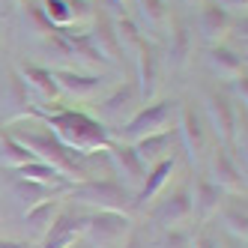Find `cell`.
<instances>
[{"label": "cell", "mask_w": 248, "mask_h": 248, "mask_svg": "<svg viewBox=\"0 0 248 248\" xmlns=\"http://www.w3.org/2000/svg\"><path fill=\"white\" fill-rule=\"evenodd\" d=\"M6 135H12L18 144L36 158V162H45L54 170H60L69 183H78V180H90V155H81L75 150H69L66 144L54 138L42 120H36L33 114H18L9 120Z\"/></svg>", "instance_id": "1"}, {"label": "cell", "mask_w": 248, "mask_h": 248, "mask_svg": "<svg viewBox=\"0 0 248 248\" xmlns=\"http://www.w3.org/2000/svg\"><path fill=\"white\" fill-rule=\"evenodd\" d=\"M27 114H33L36 120H42L45 126L54 132V138L60 144H66L69 150H75L81 155H93V153H105L114 144V135L102 126V123L84 111H72V108H30Z\"/></svg>", "instance_id": "2"}, {"label": "cell", "mask_w": 248, "mask_h": 248, "mask_svg": "<svg viewBox=\"0 0 248 248\" xmlns=\"http://www.w3.org/2000/svg\"><path fill=\"white\" fill-rule=\"evenodd\" d=\"M63 203L81 206L87 212H99V209H114V212H129L132 206V194L123 188L114 176H90V180H78L69 183L63 188Z\"/></svg>", "instance_id": "3"}, {"label": "cell", "mask_w": 248, "mask_h": 248, "mask_svg": "<svg viewBox=\"0 0 248 248\" xmlns=\"http://www.w3.org/2000/svg\"><path fill=\"white\" fill-rule=\"evenodd\" d=\"M176 111H180V102L176 99H158V102H147L135 111V117L126 126L117 129L114 140L123 144H135V140L147 138V135H158V132H170L176 126Z\"/></svg>", "instance_id": "4"}, {"label": "cell", "mask_w": 248, "mask_h": 248, "mask_svg": "<svg viewBox=\"0 0 248 248\" xmlns=\"http://www.w3.org/2000/svg\"><path fill=\"white\" fill-rule=\"evenodd\" d=\"M135 230L129 212H114V209H99L87 212V224L81 230V239H87L93 248H114L123 245L126 236Z\"/></svg>", "instance_id": "5"}, {"label": "cell", "mask_w": 248, "mask_h": 248, "mask_svg": "<svg viewBox=\"0 0 248 248\" xmlns=\"http://www.w3.org/2000/svg\"><path fill=\"white\" fill-rule=\"evenodd\" d=\"M140 105H144V102H140L138 87H135L132 81H123L120 87H114V90L99 102V117H96V120L114 135V129L126 126V123L135 117V111L140 108Z\"/></svg>", "instance_id": "6"}, {"label": "cell", "mask_w": 248, "mask_h": 248, "mask_svg": "<svg viewBox=\"0 0 248 248\" xmlns=\"http://www.w3.org/2000/svg\"><path fill=\"white\" fill-rule=\"evenodd\" d=\"M39 15L48 30H72L84 21H93V0H42Z\"/></svg>", "instance_id": "7"}, {"label": "cell", "mask_w": 248, "mask_h": 248, "mask_svg": "<svg viewBox=\"0 0 248 248\" xmlns=\"http://www.w3.org/2000/svg\"><path fill=\"white\" fill-rule=\"evenodd\" d=\"M105 153H108V162L114 168V176H120L117 183L135 198V194L140 191V186H144V180H147V165L138 158L135 147L132 144H123V140H114Z\"/></svg>", "instance_id": "8"}, {"label": "cell", "mask_w": 248, "mask_h": 248, "mask_svg": "<svg viewBox=\"0 0 248 248\" xmlns=\"http://www.w3.org/2000/svg\"><path fill=\"white\" fill-rule=\"evenodd\" d=\"M135 63H138V93L140 102H153L158 93V81H162V51L153 39H140L135 48Z\"/></svg>", "instance_id": "9"}, {"label": "cell", "mask_w": 248, "mask_h": 248, "mask_svg": "<svg viewBox=\"0 0 248 248\" xmlns=\"http://www.w3.org/2000/svg\"><path fill=\"white\" fill-rule=\"evenodd\" d=\"M206 165H209L206 180L216 183L224 194H245V170L236 165V158L230 155L227 147H221V144L212 147Z\"/></svg>", "instance_id": "10"}, {"label": "cell", "mask_w": 248, "mask_h": 248, "mask_svg": "<svg viewBox=\"0 0 248 248\" xmlns=\"http://www.w3.org/2000/svg\"><path fill=\"white\" fill-rule=\"evenodd\" d=\"M176 138L183 140V147L188 153L191 162H201V158L209 153V132L203 129L201 114L191 108V105L180 102V111H176V126H173Z\"/></svg>", "instance_id": "11"}, {"label": "cell", "mask_w": 248, "mask_h": 248, "mask_svg": "<svg viewBox=\"0 0 248 248\" xmlns=\"http://www.w3.org/2000/svg\"><path fill=\"white\" fill-rule=\"evenodd\" d=\"M206 120H209V129H212V135H216L218 144L230 147V140H233V135H236V126H239L236 105L230 102L224 93L209 90L206 93Z\"/></svg>", "instance_id": "12"}, {"label": "cell", "mask_w": 248, "mask_h": 248, "mask_svg": "<svg viewBox=\"0 0 248 248\" xmlns=\"http://www.w3.org/2000/svg\"><path fill=\"white\" fill-rule=\"evenodd\" d=\"M191 218V191L188 188H176L170 194H165L162 201H155V206L150 209V224L158 230L168 227H183Z\"/></svg>", "instance_id": "13"}, {"label": "cell", "mask_w": 248, "mask_h": 248, "mask_svg": "<svg viewBox=\"0 0 248 248\" xmlns=\"http://www.w3.org/2000/svg\"><path fill=\"white\" fill-rule=\"evenodd\" d=\"M203 60H206L209 72L216 75V78L233 81V78L245 75V54H239L236 48H230V45H224V42H218V45H209Z\"/></svg>", "instance_id": "14"}, {"label": "cell", "mask_w": 248, "mask_h": 248, "mask_svg": "<svg viewBox=\"0 0 248 248\" xmlns=\"http://www.w3.org/2000/svg\"><path fill=\"white\" fill-rule=\"evenodd\" d=\"M54 81L60 87V93L75 99H93L105 87L102 75H87V72H78V69H54Z\"/></svg>", "instance_id": "15"}, {"label": "cell", "mask_w": 248, "mask_h": 248, "mask_svg": "<svg viewBox=\"0 0 248 248\" xmlns=\"http://www.w3.org/2000/svg\"><path fill=\"white\" fill-rule=\"evenodd\" d=\"M93 27L87 30V36H90V42L99 48V54L105 57V63H117L120 60V42H117V30H114V18L108 12H99L96 9V15H93V21H90Z\"/></svg>", "instance_id": "16"}, {"label": "cell", "mask_w": 248, "mask_h": 248, "mask_svg": "<svg viewBox=\"0 0 248 248\" xmlns=\"http://www.w3.org/2000/svg\"><path fill=\"white\" fill-rule=\"evenodd\" d=\"M224 201V191L216 186V183H209L206 176H198L194 180V191H191V216H198L203 224L216 218V212Z\"/></svg>", "instance_id": "17"}, {"label": "cell", "mask_w": 248, "mask_h": 248, "mask_svg": "<svg viewBox=\"0 0 248 248\" xmlns=\"http://www.w3.org/2000/svg\"><path fill=\"white\" fill-rule=\"evenodd\" d=\"M216 218H221L224 230L233 239H248V212H245V194H224V201L216 212Z\"/></svg>", "instance_id": "18"}, {"label": "cell", "mask_w": 248, "mask_h": 248, "mask_svg": "<svg viewBox=\"0 0 248 248\" xmlns=\"http://www.w3.org/2000/svg\"><path fill=\"white\" fill-rule=\"evenodd\" d=\"M173 170H176V158L173 155L170 158H162L158 165H153L147 170V180H144V186H140V191L132 198V206H147L150 201H155L158 194H162V188L170 183Z\"/></svg>", "instance_id": "19"}, {"label": "cell", "mask_w": 248, "mask_h": 248, "mask_svg": "<svg viewBox=\"0 0 248 248\" xmlns=\"http://www.w3.org/2000/svg\"><path fill=\"white\" fill-rule=\"evenodd\" d=\"M168 33H170V45L165 51V60L170 69H183L191 57V33H188V24L180 18V15H173L168 18Z\"/></svg>", "instance_id": "20"}, {"label": "cell", "mask_w": 248, "mask_h": 248, "mask_svg": "<svg viewBox=\"0 0 248 248\" xmlns=\"http://www.w3.org/2000/svg\"><path fill=\"white\" fill-rule=\"evenodd\" d=\"M198 30L206 45H218L224 42V36L230 33V15L216 6V3H201V12H198Z\"/></svg>", "instance_id": "21"}, {"label": "cell", "mask_w": 248, "mask_h": 248, "mask_svg": "<svg viewBox=\"0 0 248 248\" xmlns=\"http://www.w3.org/2000/svg\"><path fill=\"white\" fill-rule=\"evenodd\" d=\"M60 206H63V201L48 198V201H42V203H36V206L24 209V227H27V236H30V239H36V242H42V239L48 236L51 224H54Z\"/></svg>", "instance_id": "22"}, {"label": "cell", "mask_w": 248, "mask_h": 248, "mask_svg": "<svg viewBox=\"0 0 248 248\" xmlns=\"http://www.w3.org/2000/svg\"><path fill=\"white\" fill-rule=\"evenodd\" d=\"M173 144H176V132L170 129V132H158V135H147V138H140V140H135V153H138V158L147 165V170L153 168V165H158L162 158H170L173 153Z\"/></svg>", "instance_id": "23"}, {"label": "cell", "mask_w": 248, "mask_h": 248, "mask_svg": "<svg viewBox=\"0 0 248 248\" xmlns=\"http://www.w3.org/2000/svg\"><path fill=\"white\" fill-rule=\"evenodd\" d=\"M18 81H21V87L36 93L42 102L60 99V87L54 81V72L45 66H18Z\"/></svg>", "instance_id": "24"}, {"label": "cell", "mask_w": 248, "mask_h": 248, "mask_svg": "<svg viewBox=\"0 0 248 248\" xmlns=\"http://www.w3.org/2000/svg\"><path fill=\"white\" fill-rule=\"evenodd\" d=\"M57 188H51V186H42V183H33V180H21V176H15L12 180V198L18 201L24 209H30V206H36V203H42V201H48V198H57Z\"/></svg>", "instance_id": "25"}, {"label": "cell", "mask_w": 248, "mask_h": 248, "mask_svg": "<svg viewBox=\"0 0 248 248\" xmlns=\"http://www.w3.org/2000/svg\"><path fill=\"white\" fill-rule=\"evenodd\" d=\"M15 176H21V180H33V183H42V186H51V188H57L60 194L69 186L66 176L60 170H54L51 165H45V162H30V165H24V168L15 170Z\"/></svg>", "instance_id": "26"}, {"label": "cell", "mask_w": 248, "mask_h": 248, "mask_svg": "<svg viewBox=\"0 0 248 248\" xmlns=\"http://www.w3.org/2000/svg\"><path fill=\"white\" fill-rule=\"evenodd\" d=\"M0 162H3L9 170H18V168H24V165H30V162H36L18 140H15L12 135H0Z\"/></svg>", "instance_id": "27"}, {"label": "cell", "mask_w": 248, "mask_h": 248, "mask_svg": "<svg viewBox=\"0 0 248 248\" xmlns=\"http://www.w3.org/2000/svg\"><path fill=\"white\" fill-rule=\"evenodd\" d=\"M135 6H138V15L144 18L153 30H162L168 27V3L165 0H135Z\"/></svg>", "instance_id": "28"}, {"label": "cell", "mask_w": 248, "mask_h": 248, "mask_svg": "<svg viewBox=\"0 0 248 248\" xmlns=\"http://www.w3.org/2000/svg\"><path fill=\"white\" fill-rule=\"evenodd\" d=\"M114 30H117V42H120V51H126V48H138V42L144 39L138 33V24L132 21V18H120V21H114Z\"/></svg>", "instance_id": "29"}, {"label": "cell", "mask_w": 248, "mask_h": 248, "mask_svg": "<svg viewBox=\"0 0 248 248\" xmlns=\"http://www.w3.org/2000/svg\"><path fill=\"white\" fill-rule=\"evenodd\" d=\"M224 245V236L218 233L216 227H212V221H206V224H201V230L191 236V242H188V248H221Z\"/></svg>", "instance_id": "30"}, {"label": "cell", "mask_w": 248, "mask_h": 248, "mask_svg": "<svg viewBox=\"0 0 248 248\" xmlns=\"http://www.w3.org/2000/svg\"><path fill=\"white\" fill-rule=\"evenodd\" d=\"M188 242H191V233L186 227H168L155 239V248H188Z\"/></svg>", "instance_id": "31"}, {"label": "cell", "mask_w": 248, "mask_h": 248, "mask_svg": "<svg viewBox=\"0 0 248 248\" xmlns=\"http://www.w3.org/2000/svg\"><path fill=\"white\" fill-rule=\"evenodd\" d=\"M230 90H233V96H236V105L245 108V102H248V75L233 78V81H230Z\"/></svg>", "instance_id": "32"}, {"label": "cell", "mask_w": 248, "mask_h": 248, "mask_svg": "<svg viewBox=\"0 0 248 248\" xmlns=\"http://www.w3.org/2000/svg\"><path fill=\"white\" fill-rule=\"evenodd\" d=\"M212 3H216V6H221L227 15H230V12H242V15H245L248 0H212Z\"/></svg>", "instance_id": "33"}, {"label": "cell", "mask_w": 248, "mask_h": 248, "mask_svg": "<svg viewBox=\"0 0 248 248\" xmlns=\"http://www.w3.org/2000/svg\"><path fill=\"white\" fill-rule=\"evenodd\" d=\"M123 248H150V242H147V236L140 233V230H132L126 236V242H123Z\"/></svg>", "instance_id": "34"}, {"label": "cell", "mask_w": 248, "mask_h": 248, "mask_svg": "<svg viewBox=\"0 0 248 248\" xmlns=\"http://www.w3.org/2000/svg\"><path fill=\"white\" fill-rule=\"evenodd\" d=\"M0 248H30V245L21 239H0Z\"/></svg>", "instance_id": "35"}, {"label": "cell", "mask_w": 248, "mask_h": 248, "mask_svg": "<svg viewBox=\"0 0 248 248\" xmlns=\"http://www.w3.org/2000/svg\"><path fill=\"white\" fill-rule=\"evenodd\" d=\"M221 248H245V242L242 239H233V236H230V239H224V245Z\"/></svg>", "instance_id": "36"}, {"label": "cell", "mask_w": 248, "mask_h": 248, "mask_svg": "<svg viewBox=\"0 0 248 248\" xmlns=\"http://www.w3.org/2000/svg\"><path fill=\"white\" fill-rule=\"evenodd\" d=\"M183 3H186V6H201L203 0H183Z\"/></svg>", "instance_id": "37"}, {"label": "cell", "mask_w": 248, "mask_h": 248, "mask_svg": "<svg viewBox=\"0 0 248 248\" xmlns=\"http://www.w3.org/2000/svg\"><path fill=\"white\" fill-rule=\"evenodd\" d=\"M117 3H126V0H117Z\"/></svg>", "instance_id": "38"}]
</instances>
